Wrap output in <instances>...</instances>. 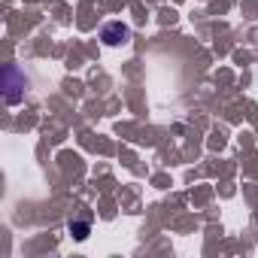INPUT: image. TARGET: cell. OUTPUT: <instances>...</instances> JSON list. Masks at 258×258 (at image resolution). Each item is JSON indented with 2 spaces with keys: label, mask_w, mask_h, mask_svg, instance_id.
Listing matches in <instances>:
<instances>
[{
  "label": "cell",
  "mask_w": 258,
  "mask_h": 258,
  "mask_svg": "<svg viewBox=\"0 0 258 258\" xmlns=\"http://www.w3.org/2000/svg\"><path fill=\"white\" fill-rule=\"evenodd\" d=\"M100 40H103L106 46H121V43L131 40V28L121 25V22H106V25L100 28Z\"/></svg>",
  "instance_id": "6da1fadb"
},
{
  "label": "cell",
  "mask_w": 258,
  "mask_h": 258,
  "mask_svg": "<svg viewBox=\"0 0 258 258\" xmlns=\"http://www.w3.org/2000/svg\"><path fill=\"white\" fill-rule=\"evenodd\" d=\"M16 79H19V67H7V103H13V106H16V103L22 100V94H25V91H22L25 85H16Z\"/></svg>",
  "instance_id": "7a4b0ae2"
},
{
  "label": "cell",
  "mask_w": 258,
  "mask_h": 258,
  "mask_svg": "<svg viewBox=\"0 0 258 258\" xmlns=\"http://www.w3.org/2000/svg\"><path fill=\"white\" fill-rule=\"evenodd\" d=\"M88 231H91V225H88V222H70V234H73L76 240H85V237H88Z\"/></svg>",
  "instance_id": "3957f363"
}]
</instances>
